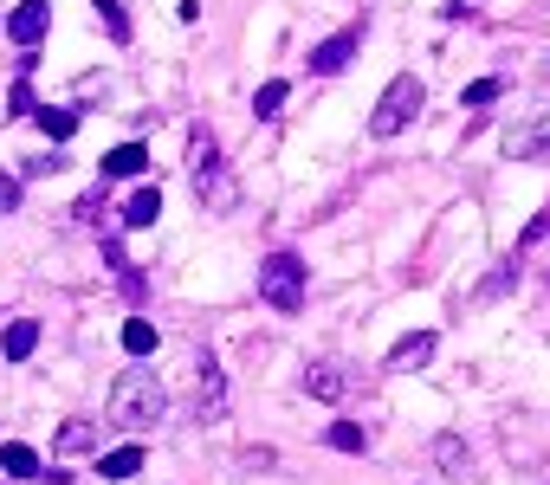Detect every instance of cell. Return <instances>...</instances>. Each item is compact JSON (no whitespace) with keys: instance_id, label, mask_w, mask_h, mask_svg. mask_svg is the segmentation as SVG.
<instances>
[{"instance_id":"obj_4","label":"cell","mask_w":550,"mask_h":485,"mask_svg":"<svg viewBox=\"0 0 550 485\" xmlns=\"http://www.w3.org/2000/svg\"><path fill=\"white\" fill-rule=\"evenodd\" d=\"M188 175H195V194H201L208 207H233V182H227V169H220V149H214V143H195Z\"/></svg>"},{"instance_id":"obj_14","label":"cell","mask_w":550,"mask_h":485,"mask_svg":"<svg viewBox=\"0 0 550 485\" xmlns=\"http://www.w3.org/2000/svg\"><path fill=\"white\" fill-rule=\"evenodd\" d=\"M0 466H7L13 479H33V473H46V466H39V453H33V447H20V440H7V447H0Z\"/></svg>"},{"instance_id":"obj_9","label":"cell","mask_w":550,"mask_h":485,"mask_svg":"<svg viewBox=\"0 0 550 485\" xmlns=\"http://www.w3.org/2000/svg\"><path fill=\"white\" fill-rule=\"evenodd\" d=\"M149 169V149L143 143H117L104 156V182H123V175H143Z\"/></svg>"},{"instance_id":"obj_6","label":"cell","mask_w":550,"mask_h":485,"mask_svg":"<svg viewBox=\"0 0 550 485\" xmlns=\"http://www.w3.org/2000/svg\"><path fill=\"white\" fill-rule=\"evenodd\" d=\"M356 46H363V20L356 26H343V33H330V39H318V46H311V72H343V65L356 59Z\"/></svg>"},{"instance_id":"obj_19","label":"cell","mask_w":550,"mask_h":485,"mask_svg":"<svg viewBox=\"0 0 550 485\" xmlns=\"http://www.w3.org/2000/svg\"><path fill=\"white\" fill-rule=\"evenodd\" d=\"M220 408H227V388H220V369H208V376H201V414L220 421Z\"/></svg>"},{"instance_id":"obj_7","label":"cell","mask_w":550,"mask_h":485,"mask_svg":"<svg viewBox=\"0 0 550 485\" xmlns=\"http://www.w3.org/2000/svg\"><path fill=\"white\" fill-rule=\"evenodd\" d=\"M305 388H311V401H330V408H337V401H350V369L343 363H311Z\"/></svg>"},{"instance_id":"obj_24","label":"cell","mask_w":550,"mask_h":485,"mask_svg":"<svg viewBox=\"0 0 550 485\" xmlns=\"http://www.w3.org/2000/svg\"><path fill=\"white\" fill-rule=\"evenodd\" d=\"M20 207V175H0V214H13Z\"/></svg>"},{"instance_id":"obj_13","label":"cell","mask_w":550,"mask_h":485,"mask_svg":"<svg viewBox=\"0 0 550 485\" xmlns=\"http://www.w3.org/2000/svg\"><path fill=\"white\" fill-rule=\"evenodd\" d=\"M98 473H104V479H136V473H143V447H117V453H104Z\"/></svg>"},{"instance_id":"obj_21","label":"cell","mask_w":550,"mask_h":485,"mask_svg":"<svg viewBox=\"0 0 550 485\" xmlns=\"http://www.w3.org/2000/svg\"><path fill=\"white\" fill-rule=\"evenodd\" d=\"M33 117H39V130H46V136H59V143L78 130V117H72V110H33Z\"/></svg>"},{"instance_id":"obj_12","label":"cell","mask_w":550,"mask_h":485,"mask_svg":"<svg viewBox=\"0 0 550 485\" xmlns=\"http://www.w3.org/2000/svg\"><path fill=\"white\" fill-rule=\"evenodd\" d=\"M156 214H162V188H136L123 201V227H156Z\"/></svg>"},{"instance_id":"obj_10","label":"cell","mask_w":550,"mask_h":485,"mask_svg":"<svg viewBox=\"0 0 550 485\" xmlns=\"http://www.w3.org/2000/svg\"><path fill=\"white\" fill-rule=\"evenodd\" d=\"M428 356H434V330H415L389 350V369H428Z\"/></svg>"},{"instance_id":"obj_11","label":"cell","mask_w":550,"mask_h":485,"mask_svg":"<svg viewBox=\"0 0 550 485\" xmlns=\"http://www.w3.org/2000/svg\"><path fill=\"white\" fill-rule=\"evenodd\" d=\"M0 350H7V363H26V356L39 350V324H33V317H13L7 337H0Z\"/></svg>"},{"instance_id":"obj_18","label":"cell","mask_w":550,"mask_h":485,"mask_svg":"<svg viewBox=\"0 0 550 485\" xmlns=\"http://www.w3.org/2000/svg\"><path fill=\"white\" fill-rule=\"evenodd\" d=\"M499 91H505L499 78H473V85L460 91V104H466V110H486V104H499Z\"/></svg>"},{"instance_id":"obj_5","label":"cell","mask_w":550,"mask_h":485,"mask_svg":"<svg viewBox=\"0 0 550 485\" xmlns=\"http://www.w3.org/2000/svg\"><path fill=\"white\" fill-rule=\"evenodd\" d=\"M46 26H52V0H20V7L7 13V39L20 52H33L39 39H46Z\"/></svg>"},{"instance_id":"obj_20","label":"cell","mask_w":550,"mask_h":485,"mask_svg":"<svg viewBox=\"0 0 550 485\" xmlns=\"http://www.w3.org/2000/svg\"><path fill=\"white\" fill-rule=\"evenodd\" d=\"M91 440H98V427H91V421H65L59 427V453H78V447H91Z\"/></svg>"},{"instance_id":"obj_1","label":"cell","mask_w":550,"mask_h":485,"mask_svg":"<svg viewBox=\"0 0 550 485\" xmlns=\"http://www.w3.org/2000/svg\"><path fill=\"white\" fill-rule=\"evenodd\" d=\"M162 414H169V395H162L156 369H123V376L110 382V421H123V427H156Z\"/></svg>"},{"instance_id":"obj_15","label":"cell","mask_w":550,"mask_h":485,"mask_svg":"<svg viewBox=\"0 0 550 485\" xmlns=\"http://www.w3.org/2000/svg\"><path fill=\"white\" fill-rule=\"evenodd\" d=\"M285 97H292V85H285V78H266V85L253 91V117H279Z\"/></svg>"},{"instance_id":"obj_2","label":"cell","mask_w":550,"mask_h":485,"mask_svg":"<svg viewBox=\"0 0 550 485\" xmlns=\"http://www.w3.org/2000/svg\"><path fill=\"white\" fill-rule=\"evenodd\" d=\"M259 298L272 304V311H305V259L298 253H272L259 259Z\"/></svg>"},{"instance_id":"obj_23","label":"cell","mask_w":550,"mask_h":485,"mask_svg":"<svg viewBox=\"0 0 550 485\" xmlns=\"http://www.w3.org/2000/svg\"><path fill=\"white\" fill-rule=\"evenodd\" d=\"M544 233H550V201L538 207V220H531V227H525V233H518V259H525V253H531V246H538V240H544Z\"/></svg>"},{"instance_id":"obj_3","label":"cell","mask_w":550,"mask_h":485,"mask_svg":"<svg viewBox=\"0 0 550 485\" xmlns=\"http://www.w3.org/2000/svg\"><path fill=\"white\" fill-rule=\"evenodd\" d=\"M428 104V91H421V78L415 72H402L389 91L376 97V110H369V136H402L408 123H415V110Z\"/></svg>"},{"instance_id":"obj_17","label":"cell","mask_w":550,"mask_h":485,"mask_svg":"<svg viewBox=\"0 0 550 485\" xmlns=\"http://www.w3.org/2000/svg\"><path fill=\"white\" fill-rule=\"evenodd\" d=\"M123 350H130V356H149V350H156V324L130 317V324H123Z\"/></svg>"},{"instance_id":"obj_8","label":"cell","mask_w":550,"mask_h":485,"mask_svg":"<svg viewBox=\"0 0 550 485\" xmlns=\"http://www.w3.org/2000/svg\"><path fill=\"white\" fill-rule=\"evenodd\" d=\"M434 466H440V479H466V473H473L466 440H460V434H440V440H434Z\"/></svg>"},{"instance_id":"obj_22","label":"cell","mask_w":550,"mask_h":485,"mask_svg":"<svg viewBox=\"0 0 550 485\" xmlns=\"http://www.w3.org/2000/svg\"><path fill=\"white\" fill-rule=\"evenodd\" d=\"M91 7H98V20L110 26V39L123 46V39H130V20H123V7H117V0H91Z\"/></svg>"},{"instance_id":"obj_16","label":"cell","mask_w":550,"mask_h":485,"mask_svg":"<svg viewBox=\"0 0 550 485\" xmlns=\"http://www.w3.org/2000/svg\"><path fill=\"white\" fill-rule=\"evenodd\" d=\"M330 447H337V453H363L369 447V434H363V427H356V421H330Z\"/></svg>"},{"instance_id":"obj_26","label":"cell","mask_w":550,"mask_h":485,"mask_svg":"<svg viewBox=\"0 0 550 485\" xmlns=\"http://www.w3.org/2000/svg\"><path fill=\"white\" fill-rule=\"evenodd\" d=\"M525 162H550V130H538V143H531V156Z\"/></svg>"},{"instance_id":"obj_25","label":"cell","mask_w":550,"mask_h":485,"mask_svg":"<svg viewBox=\"0 0 550 485\" xmlns=\"http://www.w3.org/2000/svg\"><path fill=\"white\" fill-rule=\"evenodd\" d=\"M65 169V156H33V162H26V175H59Z\"/></svg>"}]
</instances>
